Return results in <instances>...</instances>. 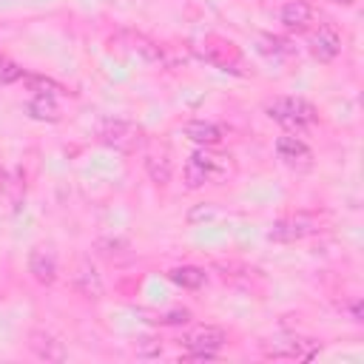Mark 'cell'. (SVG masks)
Returning a JSON list of instances; mask_svg holds the SVG:
<instances>
[{"mask_svg": "<svg viewBox=\"0 0 364 364\" xmlns=\"http://www.w3.org/2000/svg\"><path fill=\"white\" fill-rule=\"evenodd\" d=\"M264 114L273 122H279L284 131H290V134H301L304 128H310V125L318 122L316 108L307 100H301V97H276V100H267L264 102Z\"/></svg>", "mask_w": 364, "mask_h": 364, "instance_id": "1", "label": "cell"}, {"mask_svg": "<svg viewBox=\"0 0 364 364\" xmlns=\"http://www.w3.org/2000/svg\"><path fill=\"white\" fill-rule=\"evenodd\" d=\"M228 176V159L225 156H216L210 151H193L182 168V182L188 191H196L208 182H216V179H225Z\"/></svg>", "mask_w": 364, "mask_h": 364, "instance_id": "2", "label": "cell"}, {"mask_svg": "<svg viewBox=\"0 0 364 364\" xmlns=\"http://www.w3.org/2000/svg\"><path fill=\"white\" fill-rule=\"evenodd\" d=\"M316 230H318V219L313 213L299 210V213H290V216L276 219L273 228H270V233H267V239L270 242H282V245H293V242L307 239Z\"/></svg>", "mask_w": 364, "mask_h": 364, "instance_id": "3", "label": "cell"}, {"mask_svg": "<svg viewBox=\"0 0 364 364\" xmlns=\"http://www.w3.org/2000/svg\"><path fill=\"white\" fill-rule=\"evenodd\" d=\"M262 353L267 358H290V361H310L321 353V341L316 338H301V336H290L282 341H270L262 344Z\"/></svg>", "mask_w": 364, "mask_h": 364, "instance_id": "4", "label": "cell"}, {"mask_svg": "<svg viewBox=\"0 0 364 364\" xmlns=\"http://www.w3.org/2000/svg\"><path fill=\"white\" fill-rule=\"evenodd\" d=\"M199 54H202L210 65H216V68H222V71H236V74H239V68H242V54H239V48H236L230 40L205 37L202 46H199Z\"/></svg>", "mask_w": 364, "mask_h": 364, "instance_id": "5", "label": "cell"}, {"mask_svg": "<svg viewBox=\"0 0 364 364\" xmlns=\"http://www.w3.org/2000/svg\"><path fill=\"white\" fill-rule=\"evenodd\" d=\"M97 139L108 148H117V151H128L139 142V128L128 119H102L100 128H97Z\"/></svg>", "mask_w": 364, "mask_h": 364, "instance_id": "6", "label": "cell"}, {"mask_svg": "<svg viewBox=\"0 0 364 364\" xmlns=\"http://www.w3.org/2000/svg\"><path fill=\"white\" fill-rule=\"evenodd\" d=\"M276 156L282 159V165H287L293 171H310L313 168V151L296 134H284L276 139Z\"/></svg>", "mask_w": 364, "mask_h": 364, "instance_id": "7", "label": "cell"}, {"mask_svg": "<svg viewBox=\"0 0 364 364\" xmlns=\"http://www.w3.org/2000/svg\"><path fill=\"white\" fill-rule=\"evenodd\" d=\"M310 46V54L318 60V63H333L341 51V34L333 23H318V28L310 34L307 40Z\"/></svg>", "mask_w": 364, "mask_h": 364, "instance_id": "8", "label": "cell"}, {"mask_svg": "<svg viewBox=\"0 0 364 364\" xmlns=\"http://www.w3.org/2000/svg\"><path fill=\"white\" fill-rule=\"evenodd\" d=\"M182 344L191 353H216L219 355V350L228 344V333L216 324H199L182 338Z\"/></svg>", "mask_w": 364, "mask_h": 364, "instance_id": "9", "label": "cell"}, {"mask_svg": "<svg viewBox=\"0 0 364 364\" xmlns=\"http://www.w3.org/2000/svg\"><path fill=\"white\" fill-rule=\"evenodd\" d=\"M71 284H74V290H77L80 296H85V299H102V290H105L100 273L94 270V264H91L88 259H80V264L74 267Z\"/></svg>", "mask_w": 364, "mask_h": 364, "instance_id": "10", "label": "cell"}, {"mask_svg": "<svg viewBox=\"0 0 364 364\" xmlns=\"http://www.w3.org/2000/svg\"><path fill=\"white\" fill-rule=\"evenodd\" d=\"M28 350L40 358V361H65V347L57 336L46 333V330H31L28 333Z\"/></svg>", "mask_w": 364, "mask_h": 364, "instance_id": "11", "label": "cell"}, {"mask_svg": "<svg viewBox=\"0 0 364 364\" xmlns=\"http://www.w3.org/2000/svg\"><path fill=\"white\" fill-rule=\"evenodd\" d=\"M28 273L37 284H54L57 279V256L48 247H34L28 253Z\"/></svg>", "mask_w": 364, "mask_h": 364, "instance_id": "12", "label": "cell"}, {"mask_svg": "<svg viewBox=\"0 0 364 364\" xmlns=\"http://www.w3.org/2000/svg\"><path fill=\"white\" fill-rule=\"evenodd\" d=\"M313 6L307 0H287L279 11V20L287 31H304L310 23H313Z\"/></svg>", "mask_w": 364, "mask_h": 364, "instance_id": "13", "label": "cell"}, {"mask_svg": "<svg viewBox=\"0 0 364 364\" xmlns=\"http://www.w3.org/2000/svg\"><path fill=\"white\" fill-rule=\"evenodd\" d=\"M182 134H185L191 142L205 145V148L219 145L222 136H225V131H222L216 122H208V119H188V122L182 125Z\"/></svg>", "mask_w": 364, "mask_h": 364, "instance_id": "14", "label": "cell"}, {"mask_svg": "<svg viewBox=\"0 0 364 364\" xmlns=\"http://www.w3.org/2000/svg\"><path fill=\"white\" fill-rule=\"evenodd\" d=\"M125 40H128V48L139 60H145V63H162V46L154 43L151 37H145L139 31H125Z\"/></svg>", "mask_w": 364, "mask_h": 364, "instance_id": "15", "label": "cell"}, {"mask_svg": "<svg viewBox=\"0 0 364 364\" xmlns=\"http://www.w3.org/2000/svg\"><path fill=\"white\" fill-rule=\"evenodd\" d=\"M26 111L31 119H40V122H57L60 119V108H57L54 97H46V94H34L26 102Z\"/></svg>", "mask_w": 364, "mask_h": 364, "instance_id": "16", "label": "cell"}, {"mask_svg": "<svg viewBox=\"0 0 364 364\" xmlns=\"http://www.w3.org/2000/svg\"><path fill=\"white\" fill-rule=\"evenodd\" d=\"M168 279L185 290H199L205 282H208V273L202 267H193V264H182V267H173L168 270Z\"/></svg>", "mask_w": 364, "mask_h": 364, "instance_id": "17", "label": "cell"}, {"mask_svg": "<svg viewBox=\"0 0 364 364\" xmlns=\"http://www.w3.org/2000/svg\"><path fill=\"white\" fill-rule=\"evenodd\" d=\"M23 191H26V182H23V173H20L17 168L0 171V193L9 199V205H11V208H17V205H20Z\"/></svg>", "mask_w": 364, "mask_h": 364, "instance_id": "18", "label": "cell"}, {"mask_svg": "<svg viewBox=\"0 0 364 364\" xmlns=\"http://www.w3.org/2000/svg\"><path fill=\"white\" fill-rule=\"evenodd\" d=\"M145 171H148V179L154 182V185H168L171 182V159L168 156H156V154H151V156H145Z\"/></svg>", "mask_w": 364, "mask_h": 364, "instance_id": "19", "label": "cell"}, {"mask_svg": "<svg viewBox=\"0 0 364 364\" xmlns=\"http://www.w3.org/2000/svg\"><path fill=\"white\" fill-rule=\"evenodd\" d=\"M256 48H259L264 57H270V60H282V57H287V54L293 51V48L287 46V40H282V37H276V34H259Z\"/></svg>", "mask_w": 364, "mask_h": 364, "instance_id": "20", "label": "cell"}, {"mask_svg": "<svg viewBox=\"0 0 364 364\" xmlns=\"http://www.w3.org/2000/svg\"><path fill=\"white\" fill-rule=\"evenodd\" d=\"M134 353H136V358H156V355H162V341L156 336H139L134 341Z\"/></svg>", "mask_w": 364, "mask_h": 364, "instance_id": "21", "label": "cell"}, {"mask_svg": "<svg viewBox=\"0 0 364 364\" xmlns=\"http://www.w3.org/2000/svg\"><path fill=\"white\" fill-rule=\"evenodd\" d=\"M23 80H26V85H28V91H34V94H46V97H57L63 88L54 82V80H48V77H34V74H23Z\"/></svg>", "mask_w": 364, "mask_h": 364, "instance_id": "22", "label": "cell"}, {"mask_svg": "<svg viewBox=\"0 0 364 364\" xmlns=\"http://www.w3.org/2000/svg\"><path fill=\"white\" fill-rule=\"evenodd\" d=\"M154 321H159V324H188V321H191V310H185V307H173V310L162 313V316L154 318Z\"/></svg>", "mask_w": 364, "mask_h": 364, "instance_id": "23", "label": "cell"}, {"mask_svg": "<svg viewBox=\"0 0 364 364\" xmlns=\"http://www.w3.org/2000/svg\"><path fill=\"white\" fill-rule=\"evenodd\" d=\"M23 77V68L17 63H11L9 57H0V82H14Z\"/></svg>", "mask_w": 364, "mask_h": 364, "instance_id": "24", "label": "cell"}, {"mask_svg": "<svg viewBox=\"0 0 364 364\" xmlns=\"http://www.w3.org/2000/svg\"><path fill=\"white\" fill-rule=\"evenodd\" d=\"M213 216H216V208H213V205H193V208L188 210V222H191V225L208 222V219H213Z\"/></svg>", "mask_w": 364, "mask_h": 364, "instance_id": "25", "label": "cell"}, {"mask_svg": "<svg viewBox=\"0 0 364 364\" xmlns=\"http://www.w3.org/2000/svg\"><path fill=\"white\" fill-rule=\"evenodd\" d=\"M117 250H125V242L119 239H105V242H97V253H102L105 259H114Z\"/></svg>", "mask_w": 364, "mask_h": 364, "instance_id": "26", "label": "cell"}, {"mask_svg": "<svg viewBox=\"0 0 364 364\" xmlns=\"http://www.w3.org/2000/svg\"><path fill=\"white\" fill-rule=\"evenodd\" d=\"M350 310H353V321H361V304L355 301V304H353Z\"/></svg>", "mask_w": 364, "mask_h": 364, "instance_id": "27", "label": "cell"}, {"mask_svg": "<svg viewBox=\"0 0 364 364\" xmlns=\"http://www.w3.org/2000/svg\"><path fill=\"white\" fill-rule=\"evenodd\" d=\"M333 3H338V6H350L353 0H333Z\"/></svg>", "mask_w": 364, "mask_h": 364, "instance_id": "28", "label": "cell"}]
</instances>
